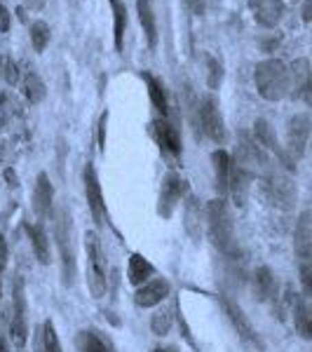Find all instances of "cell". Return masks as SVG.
I'll return each mask as SVG.
<instances>
[{
    "mask_svg": "<svg viewBox=\"0 0 312 352\" xmlns=\"http://www.w3.org/2000/svg\"><path fill=\"white\" fill-rule=\"evenodd\" d=\"M204 226H207L209 240L223 256L235 254V221H232V214L223 197L207 202V207H204Z\"/></svg>",
    "mask_w": 312,
    "mask_h": 352,
    "instance_id": "1",
    "label": "cell"
},
{
    "mask_svg": "<svg viewBox=\"0 0 312 352\" xmlns=\"http://www.w3.org/2000/svg\"><path fill=\"white\" fill-rule=\"evenodd\" d=\"M258 176L263 181L260 186H263V192L270 204H275L282 212L293 209V204H296V184H293L291 172L287 167H282L277 160H268V164H265Z\"/></svg>",
    "mask_w": 312,
    "mask_h": 352,
    "instance_id": "2",
    "label": "cell"
},
{
    "mask_svg": "<svg viewBox=\"0 0 312 352\" xmlns=\"http://www.w3.org/2000/svg\"><path fill=\"white\" fill-rule=\"evenodd\" d=\"M254 82L265 101H282L291 94V76H289V66L282 59L258 61L256 71H254Z\"/></svg>",
    "mask_w": 312,
    "mask_h": 352,
    "instance_id": "3",
    "label": "cell"
},
{
    "mask_svg": "<svg viewBox=\"0 0 312 352\" xmlns=\"http://www.w3.org/2000/svg\"><path fill=\"white\" fill-rule=\"evenodd\" d=\"M54 237H56V247H59L61 282H64V287H73L78 277V261H76V244H73V219L66 207H61L59 214H56Z\"/></svg>",
    "mask_w": 312,
    "mask_h": 352,
    "instance_id": "4",
    "label": "cell"
},
{
    "mask_svg": "<svg viewBox=\"0 0 312 352\" xmlns=\"http://www.w3.org/2000/svg\"><path fill=\"white\" fill-rule=\"evenodd\" d=\"M85 252H87V287L94 298L106 296L109 277H106V254L101 237L94 230H87L85 235Z\"/></svg>",
    "mask_w": 312,
    "mask_h": 352,
    "instance_id": "5",
    "label": "cell"
},
{
    "mask_svg": "<svg viewBox=\"0 0 312 352\" xmlns=\"http://www.w3.org/2000/svg\"><path fill=\"white\" fill-rule=\"evenodd\" d=\"M28 305H26V292H24V280L16 277L12 287V317H10V336L16 350L26 348L28 340Z\"/></svg>",
    "mask_w": 312,
    "mask_h": 352,
    "instance_id": "6",
    "label": "cell"
},
{
    "mask_svg": "<svg viewBox=\"0 0 312 352\" xmlns=\"http://www.w3.org/2000/svg\"><path fill=\"white\" fill-rule=\"evenodd\" d=\"M197 113H200V124L204 129V134L214 141V144L223 146L228 141V129H225V120H223V113H221L219 101L214 99L212 94L204 96L197 106Z\"/></svg>",
    "mask_w": 312,
    "mask_h": 352,
    "instance_id": "7",
    "label": "cell"
},
{
    "mask_svg": "<svg viewBox=\"0 0 312 352\" xmlns=\"http://www.w3.org/2000/svg\"><path fill=\"white\" fill-rule=\"evenodd\" d=\"M268 160H270V157L265 155V151L256 144V139H254V136H249L247 132H242L240 141H237V151H235L232 162H235L237 167L247 169L252 176H256V174L263 172V167L268 164Z\"/></svg>",
    "mask_w": 312,
    "mask_h": 352,
    "instance_id": "8",
    "label": "cell"
},
{
    "mask_svg": "<svg viewBox=\"0 0 312 352\" xmlns=\"http://www.w3.org/2000/svg\"><path fill=\"white\" fill-rule=\"evenodd\" d=\"M82 181H85V197H87V207H89V212H92V219L96 221L99 228H104V226L109 223V212H106V202H104V192H101L99 174H96L92 162H87V167H85Z\"/></svg>",
    "mask_w": 312,
    "mask_h": 352,
    "instance_id": "9",
    "label": "cell"
},
{
    "mask_svg": "<svg viewBox=\"0 0 312 352\" xmlns=\"http://www.w3.org/2000/svg\"><path fill=\"white\" fill-rule=\"evenodd\" d=\"M188 192V184L181 179V174L177 172H169L167 176L162 179V186H160V200H157V214L162 219H169L174 214V209L179 207V202L186 197Z\"/></svg>",
    "mask_w": 312,
    "mask_h": 352,
    "instance_id": "10",
    "label": "cell"
},
{
    "mask_svg": "<svg viewBox=\"0 0 312 352\" xmlns=\"http://www.w3.org/2000/svg\"><path fill=\"white\" fill-rule=\"evenodd\" d=\"M221 305H223V312L225 317L230 320L232 329L237 331V336H240L245 343L249 345H256V348H263V340H260L258 331L254 329L252 320L245 315V310H242V305L237 303V300H232L230 296H221Z\"/></svg>",
    "mask_w": 312,
    "mask_h": 352,
    "instance_id": "11",
    "label": "cell"
},
{
    "mask_svg": "<svg viewBox=\"0 0 312 352\" xmlns=\"http://www.w3.org/2000/svg\"><path fill=\"white\" fill-rule=\"evenodd\" d=\"M308 141H310V118L305 113L293 116L287 124V155L291 160H300L308 151Z\"/></svg>",
    "mask_w": 312,
    "mask_h": 352,
    "instance_id": "12",
    "label": "cell"
},
{
    "mask_svg": "<svg viewBox=\"0 0 312 352\" xmlns=\"http://www.w3.org/2000/svg\"><path fill=\"white\" fill-rule=\"evenodd\" d=\"M151 136L155 139V144L160 146L164 157L179 160L181 157V134L167 118H155V120L151 122Z\"/></svg>",
    "mask_w": 312,
    "mask_h": 352,
    "instance_id": "13",
    "label": "cell"
},
{
    "mask_svg": "<svg viewBox=\"0 0 312 352\" xmlns=\"http://www.w3.org/2000/svg\"><path fill=\"white\" fill-rule=\"evenodd\" d=\"M169 294H172L169 280H164V277H151L146 285L136 287L134 303L139 305V308H155V305H160Z\"/></svg>",
    "mask_w": 312,
    "mask_h": 352,
    "instance_id": "14",
    "label": "cell"
},
{
    "mask_svg": "<svg viewBox=\"0 0 312 352\" xmlns=\"http://www.w3.org/2000/svg\"><path fill=\"white\" fill-rule=\"evenodd\" d=\"M52 207H54V186L49 181V176L41 172L36 176V186H33V212L36 217L45 221L52 214Z\"/></svg>",
    "mask_w": 312,
    "mask_h": 352,
    "instance_id": "15",
    "label": "cell"
},
{
    "mask_svg": "<svg viewBox=\"0 0 312 352\" xmlns=\"http://www.w3.org/2000/svg\"><path fill=\"white\" fill-rule=\"evenodd\" d=\"M293 252L300 258V263H310L312 258V214L305 209L296 221L293 228Z\"/></svg>",
    "mask_w": 312,
    "mask_h": 352,
    "instance_id": "16",
    "label": "cell"
},
{
    "mask_svg": "<svg viewBox=\"0 0 312 352\" xmlns=\"http://www.w3.org/2000/svg\"><path fill=\"white\" fill-rule=\"evenodd\" d=\"M252 179L254 176L247 169L237 167L230 160V172H228V195L232 197V202L237 204V209H245V204L249 200V190H252Z\"/></svg>",
    "mask_w": 312,
    "mask_h": 352,
    "instance_id": "17",
    "label": "cell"
},
{
    "mask_svg": "<svg viewBox=\"0 0 312 352\" xmlns=\"http://www.w3.org/2000/svg\"><path fill=\"white\" fill-rule=\"evenodd\" d=\"M252 292L258 303H268V300L277 298V277L268 265H260V268H256V272H254Z\"/></svg>",
    "mask_w": 312,
    "mask_h": 352,
    "instance_id": "18",
    "label": "cell"
},
{
    "mask_svg": "<svg viewBox=\"0 0 312 352\" xmlns=\"http://www.w3.org/2000/svg\"><path fill=\"white\" fill-rule=\"evenodd\" d=\"M252 12L263 28H275L285 16V3L282 0H252Z\"/></svg>",
    "mask_w": 312,
    "mask_h": 352,
    "instance_id": "19",
    "label": "cell"
},
{
    "mask_svg": "<svg viewBox=\"0 0 312 352\" xmlns=\"http://www.w3.org/2000/svg\"><path fill=\"white\" fill-rule=\"evenodd\" d=\"M183 228L188 232L192 242L202 240V228H204V209L200 207L197 197L188 195L183 204Z\"/></svg>",
    "mask_w": 312,
    "mask_h": 352,
    "instance_id": "20",
    "label": "cell"
},
{
    "mask_svg": "<svg viewBox=\"0 0 312 352\" xmlns=\"http://www.w3.org/2000/svg\"><path fill=\"white\" fill-rule=\"evenodd\" d=\"M291 315H293V327L305 340L312 338V310H310V298H305L303 294H293L291 298Z\"/></svg>",
    "mask_w": 312,
    "mask_h": 352,
    "instance_id": "21",
    "label": "cell"
},
{
    "mask_svg": "<svg viewBox=\"0 0 312 352\" xmlns=\"http://www.w3.org/2000/svg\"><path fill=\"white\" fill-rule=\"evenodd\" d=\"M127 277L132 287H141V285H146L151 277H155V265L146 256H141V254H132V256H129V265H127Z\"/></svg>",
    "mask_w": 312,
    "mask_h": 352,
    "instance_id": "22",
    "label": "cell"
},
{
    "mask_svg": "<svg viewBox=\"0 0 312 352\" xmlns=\"http://www.w3.org/2000/svg\"><path fill=\"white\" fill-rule=\"evenodd\" d=\"M136 14H139L141 28H144V36L148 47H155L157 45V21H155V12H153V3L151 0H136Z\"/></svg>",
    "mask_w": 312,
    "mask_h": 352,
    "instance_id": "23",
    "label": "cell"
},
{
    "mask_svg": "<svg viewBox=\"0 0 312 352\" xmlns=\"http://www.w3.org/2000/svg\"><path fill=\"white\" fill-rule=\"evenodd\" d=\"M212 164H214V186L219 190V197L228 195V172H230V155L223 148L212 153Z\"/></svg>",
    "mask_w": 312,
    "mask_h": 352,
    "instance_id": "24",
    "label": "cell"
},
{
    "mask_svg": "<svg viewBox=\"0 0 312 352\" xmlns=\"http://www.w3.org/2000/svg\"><path fill=\"white\" fill-rule=\"evenodd\" d=\"M28 237H31V247H33V254H36L38 263L47 265L49 263V237H47V230H45V226L41 221L28 226Z\"/></svg>",
    "mask_w": 312,
    "mask_h": 352,
    "instance_id": "25",
    "label": "cell"
},
{
    "mask_svg": "<svg viewBox=\"0 0 312 352\" xmlns=\"http://www.w3.org/2000/svg\"><path fill=\"white\" fill-rule=\"evenodd\" d=\"M141 78H144V82L148 85L151 104L155 106V111L160 113V118H167V113H169V99H167V92H164L162 80H157V78L151 76V73H144Z\"/></svg>",
    "mask_w": 312,
    "mask_h": 352,
    "instance_id": "26",
    "label": "cell"
},
{
    "mask_svg": "<svg viewBox=\"0 0 312 352\" xmlns=\"http://www.w3.org/2000/svg\"><path fill=\"white\" fill-rule=\"evenodd\" d=\"M111 8H113V41H115L118 52H122L124 31H127V5L122 0H111Z\"/></svg>",
    "mask_w": 312,
    "mask_h": 352,
    "instance_id": "27",
    "label": "cell"
},
{
    "mask_svg": "<svg viewBox=\"0 0 312 352\" xmlns=\"http://www.w3.org/2000/svg\"><path fill=\"white\" fill-rule=\"evenodd\" d=\"M291 76V89H296V94H308L310 89V66L305 59L293 61V66L289 68Z\"/></svg>",
    "mask_w": 312,
    "mask_h": 352,
    "instance_id": "28",
    "label": "cell"
},
{
    "mask_svg": "<svg viewBox=\"0 0 312 352\" xmlns=\"http://www.w3.org/2000/svg\"><path fill=\"white\" fill-rule=\"evenodd\" d=\"M36 348H38V352H64L61 350L59 333H56L52 320H45L43 331H41V340H38Z\"/></svg>",
    "mask_w": 312,
    "mask_h": 352,
    "instance_id": "29",
    "label": "cell"
},
{
    "mask_svg": "<svg viewBox=\"0 0 312 352\" xmlns=\"http://www.w3.org/2000/svg\"><path fill=\"white\" fill-rule=\"evenodd\" d=\"M76 348L78 352H111L106 348V343L96 336L94 331H80L76 336Z\"/></svg>",
    "mask_w": 312,
    "mask_h": 352,
    "instance_id": "30",
    "label": "cell"
},
{
    "mask_svg": "<svg viewBox=\"0 0 312 352\" xmlns=\"http://www.w3.org/2000/svg\"><path fill=\"white\" fill-rule=\"evenodd\" d=\"M24 89H26V99L31 101V104H41V101L45 99V94H47L45 82L41 80V76H38V73H33V71L26 76Z\"/></svg>",
    "mask_w": 312,
    "mask_h": 352,
    "instance_id": "31",
    "label": "cell"
},
{
    "mask_svg": "<svg viewBox=\"0 0 312 352\" xmlns=\"http://www.w3.org/2000/svg\"><path fill=\"white\" fill-rule=\"evenodd\" d=\"M172 322H174V315L172 310H157L155 315L151 317V331L155 336H167L172 331Z\"/></svg>",
    "mask_w": 312,
    "mask_h": 352,
    "instance_id": "32",
    "label": "cell"
},
{
    "mask_svg": "<svg viewBox=\"0 0 312 352\" xmlns=\"http://www.w3.org/2000/svg\"><path fill=\"white\" fill-rule=\"evenodd\" d=\"M31 45L36 52H45L49 45V26L45 21H33L31 24Z\"/></svg>",
    "mask_w": 312,
    "mask_h": 352,
    "instance_id": "33",
    "label": "cell"
},
{
    "mask_svg": "<svg viewBox=\"0 0 312 352\" xmlns=\"http://www.w3.org/2000/svg\"><path fill=\"white\" fill-rule=\"evenodd\" d=\"M207 68H209V76H207L209 89H219L221 80H223V66H221L219 59H214V56H207Z\"/></svg>",
    "mask_w": 312,
    "mask_h": 352,
    "instance_id": "34",
    "label": "cell"
},
{
    "mask_svg": "<svg viewBox=\"0 0 312 352\" xmlns=\"http://www.w3.org/2000/svg\"><path fill=\"white\" fill-rule=\"evenodd\" d=\"M300 282H303V296H312V265L310 263H300Z\"/></svg>",
    "mask_w": 312,
    "mask_h": 352,
    "instance_id": "35",
    "label": "cell"
},
{
    "mask_svg": "<svg viewBox=\"0 0 312 352\" xmlns=\"http://www.w3.org/2000/svg\"><path fill=\"white\" fill-rule=\"evenodd\" d=\"M183 5L190 14H204V0H183Z\"/></svg>",
    "mask_w": 312,
    "mask_h": 352,
    "instance_id": "36",
    "label": "cell"
},
{
    "mask_svg": "<svg viewBox=\"0 0 312 352\" xmlns=\"http://www.w3.org/2000/svg\"><path fill=\"white\" fill-rule=\"evenodd\" d=\"M106 122H109V113H104L99 120V148H106Z\"/></svg>",
    "mask_w": 312,
    "mask_h": 352,
    "instance_id": "37",
    "label": "cell"
},
{
    "mask_svg": "<svg viewBox=\"0 0 312 352\" xmlns=\"http://www.w3.org/2000/svg\"><path fill=\"white\" fill-rule=\"evenodd\" d=\"M10 28V12H8V8L5 5H0V31H8Z\"/></svg>",
    "mask_w": 312,
    "mask_h": 352,
    "instance_id": "38",
    "label": "cell"
},
{
    "mask_svg": "<svg viewBox=\"0 0 312 352\" xmlns=\"http://www.w3.org/2000/svg\"><path fill=\"white\" fill-rule=\"evenodd\" d=\"M24 5L28 10H33V12H38V10L45 8V0H24Z\"/></svg>",
    "mask_w": 312,
    "mask_h": 352,
    "instance_id": "39",
    "label": "cell"
},
{
    "mask_svg": "<svg viewBox=\"0 0 312 352\" xmlns=\"http://www.w3.org/2000/svg\"><path fill=\"white\" fill-rule=\"evenodd\" d=\"M153 352H181L177 345H162V348H155Z\"/></svg>",
    "mask_w": 312,
    "mask_h": 352,
    "instance_id": "40",
    "label": "cell"
},
{
    "mask_svg": "<svg viewBox=\"0 0 312 352\" xmlns=\"http://www.w3.org/2000/svg\"><path fill=\"white\" fill-rule=\"evenodd\" d=\"M303 19H305V21L310 19V0L305 3V8H303Z\"/></svg>",
    "mask_w": 312,
    "mask_h": 352,
    "instance_id": "41",
    "label": "cell"
}]
</instances>
